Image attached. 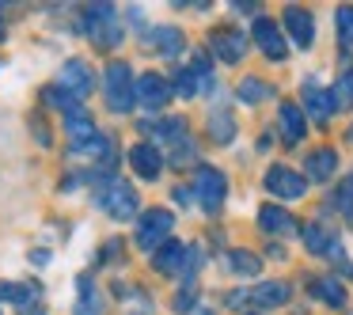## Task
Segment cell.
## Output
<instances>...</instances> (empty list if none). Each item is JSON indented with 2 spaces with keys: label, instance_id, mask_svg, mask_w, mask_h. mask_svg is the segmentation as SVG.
I'll return each instance as SVG.
<instances>
[{
  "label": "cell",
  "instance_id": "cell-9",
  "mask_svg": "<svg viewBox=\"0 0 353 315\" xmlns=\"http://www.w3.org/2000/svg\"><path fill=\"white\" fill-rule=\"evenodd\" d=\"M57 84H61L69 95H77V99H88V95H92V88H95V77H92V69H88V61L72 57V61H65Z\"/></svg>",
  "mask_w": 353,
  "mask_h": 315
},
{
  "label": "cell",
  "instance_id": "cell-13",
  "mask_svg": "<svg viewBox=\"0 0 353 315\" xmlns=\"http://www.w3.org/2000/svg\"><path fill=\"white\" fill-rule=\"evenodd\" d=\"M171 99V84L163 77H156V72H145V77L137 80V103L148 110H163Z\"/></svg>",
  "mask_w": 353,
  "mask_h": 315
},
{
  "label": "cell",
  "instance_id": "cell-2",
  "mask_svg": "<svg viewBox=\"0 0 353 315\" xmlns=\"http://www.w3.org/2000/svg\"><path fill=\"white\" fill-rule=\"evenodd\" d=\"M80 27H84L88 39H95L99 50H114L118 42H122V23H118L114 4H88Z\"/></svg>",
  "mask_w": 353,
  "mask_h": 315
},
{
  "label": "cell",
  "instance_id": "cell-29",
  "mask_svg": "<svg viewBox=\"0 0 353 315\" xmlns=\"http://www.w3.org/2000/svg\"><path fill=\"white\" fill-rule=\"evenodd\" d=\"M334 27H338L342 50H353V4H342V8L334 12Z\"/></svg>",
  "mask_w": 353,
  "mask_h": 315
},
{
  "label": "cell",
  "instance_id": "cell-30",
  "mask_svg": "<svg viewBox=\"0 0 353 315\" xmlns=\"http://www.w3.org/2000/svg\"><path fill=\"white\" fill-rule=\"evenodd\" d=\"M228 262H232V270L243 274V277H259V270H262V258H259V254H251V251H232Z\"/></svg>",
  "mask_w": 353,
  "mask_h": 315
},
{
  "label": "cell",
  "instance_id": "cell-23",
  "mask_svg": "<svg viewBox=\"0 0 353 315\" xmlns=\"http://www.w3.org/2000/svg\"><path fill=\"white\" fill-rule=\"evenodd\" d=\"M77 315H103V296L95 292L92 277H80L77 281Z\"/></svg>",
  "mask_w": 353,
  "mask_h": 315
},
{
  "label": "cell",
  "instance_id": "cell-36",
  "mask_svg": "<svg viewBox=\"0 0 353 315\" xmlns=\"http://www.w3.org/2000/svg\"><path fill=\"white\" fill-rule=\"evenodd\" d=\"M175 201H179V205H190V201H194V186H175Z\"/></svg>",
  "mask_w": 353,
  "mask_h": 315
},
{
  "label": "cell",
  "instance_id": "cell-17",
  "mask_svg": "<svg viewBox=\"0 0 353 315\" xmlns=\"http://www.w3.org/2000/svg\"><path fill=\"white\" fill-rule=\"evenodd\" d=\"M304 110L315 118V122H327V118L338 110L334 92H323V88L315 84V80H307V84H304Z\"/></svg>",
  "mask_w": 353,
  "mask_h": 315
},
{
  "label": "cell",
  "instance_id": "cell-39",
  "mask_svg": "<svg viewBox=\"0 0 353 315\" xmlns=\"http://www.w3.org/2000/svg\"><path fill=\"white\" fill-rule=\"evenodd\" d=\"M0 39H4V23H0Z\"/></svg>",
  "mask_w": 353,
  "mask_h": 315
},
{
  "label": "cell",
  "instance_id": "cell-34",
  "mask_svg": "<svg viewBox=\"0 0 353 315\" xmlns=\"http://www.w3.org/2000/svg\"><path fill=\"white\" fill-rule=\"evenodd\" d=\"M334 205L342 209V216H350V221H353V186H338V190H334Z\"/></svg>",
  "mask_w": 353,
  "mask_h": 315
},
{
  "label": "cell",
  "instance_id": "cell-20",
  "mask_svg": "<svg viewBox=\"0 0 353 315\" xmlns=\"http://www.w3.org/2000/svg\"><path fill=\"white\" fill-rule=\"evenodd\" d=\"M334 171H338L334 148H315V152L307 156V179H312V183H327V179H334Z\"/></svg>",
  "mask_w": 353,
  "mask_h": 315
},
{
  "label": "cell",
  "instance_id": "cell-6",
  "mask_svg": "<svg viewBox=\"0 0 353 315\" xmlns=\"http://www.w3.org/2000/svg\"><path fill=\"white\" fill-rule=\"evenodd\" d=\"M251 39L259 42V50L270 57V61H285V54H289V46H285V39H281V27H277L274 19H266V16L254 19Z\"/></svg>",
  "mask_w": 353,
  "mask_h": 315
},
{
  "label": "cell",
  "instance_id": "cell-24",
  "mask_svg": "<svg viewBox=\"0 0 353 315\" xmlns=\"http://www.w3.org/2000/svg\"><path fill=\"white\" fill-rule=\"evenodd\" d=\"M236 95L247 103V107H254V103H262V99H274V88H270L266 80H259V77H243L239 88H236Z\"/></svg>",
  "mask_w": 353,
  "mask_h": 315
},
{
  "label": "cell",
  "instance_id": "cell-1",
  "mask_svg": "<svg viewBox=\"0 0 353 315\" xmlns=\"http://www.w3.org/2000/svg\"><path fill=\"white\" fill-rule=\"evenodd\" d=\"M103 92H107V107L114 114H130L137 107V80H133V69L125 61H110L107 72H103Z\"/></svg>",
  "mask_w": 353,
  "mask_h": 315
},
{
  "label": "cell",
  "instance_id": "cell-40",
  "mask_svg": "<svg viewBox=\"0 0 353 315\" xmlns=\"http://www.w3.org/2000/svg\"><path fill=\"white\" fill-rule=\"evenodd\" d=\"M350 186H353V183H350Z\"/></svg>",
  "mask_w": 353,
  "mask_h": 315
},
{
  "label": "cell",
  "instance_id": "cell-19",
  "mask_svg": "<svg viewBox=\"0 0 353 315\" xmlns=\"http://www.w3.org/2000/svg\"><path fill=\"white\" fill-rule=\"evenodd\" d=\"M247 300H251L254 307H277V304L289 300V285L285 281H262V285H254V289L247 292Z\"/></svg>",
  "mask_w": 353,
  "mask_h": 315
},
{
  "label": "cell",
  "instance_id": "cell-5",
  "mask_svg": "<svg viewBox=\"0 0 353 315\" xmlns=\"http://www.w3.org/2000/svg\"><path fill=\"white\" fill-rule=\"evenodd\" d=\"M103 209H107L114 221H130V216H137V190H133L130 183H110L107 190H103Z\"/></svg>",
  "mask_w": 353,
  "mask_h": 315
},
{
  "label": "cell",
  "instance_id": "cell-32",
  "mask_svg": "<svg viewBox=\"0 0 353 315\" xmlns=\"http://www.w3.org/2000/svg\"><path fill=\"white\" fill-rule=\"evenodd\" d=\"M194 160H198V148H194V141H190V137L175 141V152H171V163H175V167H186V163H194Z\"/></svg>",
  "mask_w": 353,
  "mask_h": 315
},
{
  "label": "cell",
  "instance_id": "cell-14",
  "mask_svg": "<svg viewBox=\"0 0 353 315\" xmlns=\"http://www.w3.org/2000/svg\"><path fill=\"white\" fill-rule=\"evenodd\" d=\"M152 266L160 270V274H179V277H186V270H190V247H183V243H163L160 251L152 254Z\"/></svg>",
  "mask_w": 353,
  "mask_h": 315
},
{
  "label": "cell",
  "instance_id": "cell-31",
  "mask_svg": "<svg viewBox=\"0 0 353 315\" xmlns=\"http://www.w3.org/2000/svg\"><path fill=\"white\" fill-rule=\"evenodd\" d=\"M334 103H338L342 110L353 107V69H345L342 77H338V84H334Z\"/></svg>",
  "mask_w": 353,
  "mask_h": 315
},
{
  "label": "cell",
  "instance_id": "cell-16",
  "mask_svg": "<svg viewBox=\"0 0 353 315\" xmlns=\"http://www.w3.org/2000/svg\"><path fill=\"white\" fill-rule=\"evenodd\" d=\"M65 133H69V141H72V152H80L84 145H92V141L99 137V130H95L92 114H88L84 107H80V110H72V114L65 118Z\"/></svg>",
  "mask_w": 353,
  "mask_h": 315
},
{
  "label": "cell",
  "instance_id": "cell-38",
  "mask_svg": "<svg viewBox=\"0 0 353 315\" xmlns=\"http://www.w3.org/2000/svg\"><path fill=\"white\" fill-rule=\"evenodd\" d=\"M19 315H46V312H42V304H31V307H23Z\"/></svg>",
  "mask_w": 353,
  "mask_h": 315
},
{
  "label": "cell",
  "instance_id": "cell-33",
  "mask_svg": "<svg viewBox=\"0 0 353 315\" xmlns=\"http://www.w3.org/2000/svg\"><path fill=\"white\" fill-rule=\"evenodd\" d=\"M175 92H179V99H194V92H198V77H194L190 69H179L175 72Z\"/></svg>",
  "mask_w": 353,
  "mask_h": 315
},
{
  "label": "cell",
  "instance_id": "cell-10",
  "mask_svg": "<svg viewBox=\"0 0 353 315\" xmlns=\"http://www.w3.org/2000/svg\"><path fill=\"white\" fill-rule=\"evenodd\" d=\"M285 31H289V39L296 42L300 50H307L315 42V19H312V12L300 8V4L285 8Z\"/></svg>",
  "mask_w": 353,
  "mask_h": 315
},
{
  "label": "cell",
  "instance_id": "cell-21",
  "mask_svg": "<svg viewBox=\"0 0 353 315\" xmlns=\"http://www.w3.org/2000/svg\"><path fill=\"white\" fill-rule=\"evenodd\" d=\"M148 46L163 57H175L186 42H183V31H179V27H152V31H148Z\"/></svg>",
  "mask_w": 353,
  "mask_h": 315
},
{
  "label": "cell",
  "instance_id": "cell-25",
  "mask_svg": "<svg viewBox=\"0 0 353 315\" xmlns=\"http://www.w3.org/2000/svg\"><path fill=\"white\" fill-rule=\"evenodd\" d=\"M209 137H213L216 145H228V141L236 137V118H232L228 110H213V114H209Z\"/></svg>",
  "mask_w": 353,
  "mask_h": 315
},
{
  "label": "cell",
  "instance_id": "cell-3",
  "mask_svg": "<svg viewBox=\"0 0 353 315\" xmlns=\"http://www.w3.org/2000/svg\"><path fill=\"white\" fill-rule=\"evenodd\" d=\"M171 224H175V216H171L168 209H148V213L141 216V224H137V247L148 251V254H156L163 243H168Z\"/></svg>",
  "mask_w": 353,
  "mask_h": 315
},
{
  "label": "cell",
  "instance_id": "cell-8",
  "mask_svg": "<svg viewBox=\"0 0 353 315\" xmlns=\"http://www.w3.org/2000/svg\"><path fill=\"white\" fill-rule=\"evenodd\" d=\"M300 239H304V247L312 254H323V258H338L342 262L345 258V251H342V243H338V236L330 228H323V224H304L300 228Z\"/></svg>",
  "mask_w": 353,
  "mask_h": 315
},
{
  "label": "cell",
  "instance_id": "cell-12",
  "mask_svg": "<svg viewBox=\"0 0 353 315\" xmlns=\"http://www.w3.org/2000/svg\"><path fill=\"white\" fill-rule=\"evenodd\" d=\"M209 50H213L224 65H239L247 54V39L239 31H213L209 34Z\"/></svg>",
  "mask_w": 353,
  "mask_h": 315
},
{
  "label": "cell",
  "instance_id": "cell-4",
  "mask_svg": "<svg viewBox=\"0 0 353 315\" xmlns=\"http://www.w3.org/2000/svg\"><path fill=\"white\" fill-rule=\"evenodd\" d=\"M224 194H228V179H224V171L198 167V175H194V198L201 201L205 213H216V209L224 205Z\"/></svg>",
  "mask_w": 353,
  "mask_h": 315
},
{
  "label": "cell",
  "instance_id": "cell-27",
  "mask_svg": "<svg viewBox=\"0 0 353 315\" xmlns=\"http://www.w3.org/2000/svg\"><path fill=\"white\" fill-rule=\"evenodd\" d=\"M39 296H42L39 285H0V300H12V304L31 307V300L39 304Z\"/></svg>",
  "mask_w": 353,
  "mask_h": 315
},
{
  "label": "cell",
  "instance_id": "cell-11",
  "mask_svg": "<svg viewBox=\"0 0 353 315\" xmlns=\"http://www.w3.org/2000/svg\"><path fill=\"white\" fill-rule=\"evenodd\" d=\"M130 167L137 171V175L145 179V183L160 179V171H163V156H160V148H156V145H148V141L133 145V148H130Z\"/></svg>",
  "mask_w": 353,
  "mask_h": 315
},
{
  "label": "cell",
  "instance_id": "cell-26",
  "mask_svg": "<svg viewBox=\"0 0 353 315\" xmlns=\"http://www.w3.org/2000/svg\"><path fill=\"white\" fill-rule=\"evenodd\" d=\"M141 130L152 133V137H163V141H183L186 137V122L183 118H163V122H141Z\"/></svg>",
  "mask_w": 353,
  "mask_h": 315
},
{
  "label": "cell",
  "instance_id": "cell-28",
  "mask_svg": "<svg viewBox=\"0 0 353 315\" xmlns=\"http://www.w3.org/2000/svg\"><path fill=\"white\" fill-rule=\"evenodd\" d=\"M42 99H46V107H54V110H65V118H69L72 110H80V99H77V95H69L61 84L46 88V92H42Z\"/></svg>",
  "mask_w": 353,
  "mask_h": 315
},
{
  "label": "cell",
  "instance_id": "cell-18",
  "mask_svg": "<svg viewBox=\"0 0 353 315\" xmlns=\"http://www.w3.org/2000/svg\"><path fill=\"white\" fill-rule=\"evenodd\" d=\"M259 224H262V232H270V236H292V232H296L292 213H285L281 205H262L259 209Z\"/></svg>",
  "mask_w": 353,
  "mask_h": 315
},
{
  "label": "cell",
  "instance_id": "cell-7",
  "mask_svg": "<svg viewBox=\"0 0 353 315\" xmlns=\"http://www.w3.org/2000/svg\"><path fill=\"white\" fill-rule=\"evenodd\" d=\"M266 190L274 194V198H285V201H292V198H304V190H307V179L277 163V167H270V171H266Z\"/></svg>",
  "mask_w": 353,
  "mask_h": 315
},
{
  "label": "cell",
  "instance_id": "cell-15",
  "mask_svg": "<svg viewBox=\"0 0 353 315\" xmlns=\"http://www.w3.org/2000/svg\"><path fill=\"white\" fill-rule=\"evenodd\" d=\"M277 130H281L285 145H300V141H304V133H307L304 110H300L296 103H281V110H277Z\"/></svg>",
  "mask_w": 353,
  "mask_h": 315
},
{
  "label": "cell",
  "instance_id": "cell-35",
  "mask_svg": "<svg viewBox=\"0 0 353 315\" xmlns=\"http://www.w3.org/2000/svg\"><path fill=\"white\" fill-rule=\"evenodd\" d=\"M194 292H198V285L186 281V289L175 296V307H179V312H190V307H194Z\"/></svg>",
  "mask_w": 353,
  "mask_h": 315
},
{
  "label": "cell",
  "instance_id": "cell-37",
  "mask_svg": "<svg viewBox=\"0 0 353 315\" xmlns=\"http://www.w3.org/2000/svg\"><path fill=\"white\" fill-rule=\"evenodd\" d=\"M34 133H39V145H50V133H46V125L34 118Z\"/></svg>",
  "mask_w": 353,
  "mask_h": 315
},
{
  "label": "cell",
  "instance_id": "cell-22",
  "mask_svg": "<svg viewBox=\"0 0 353 315\" xmlns=\"http://www.w3.org/2000/svg\"><path fill=\"white\" fill-rule=\"evenodd\" d=\"M307 292L319 296L323 304H330V307H345V289L334 277H312V281H307Z\"/></svg>",
  "mask_w": 353,
  "mask_h": 315
}]
</instances>
